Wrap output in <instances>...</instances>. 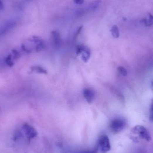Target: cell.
I'll return each mask as SVG.
<instances>
[{
  "label": "cell",
  "instance_id": "6da1fadb",
  "mask_svg": "<svg viewBox=\"0 0 153 153\" xmlns=\"http://www.w3.org/2000/svg\"><path fill=\"white\" fill-rule=\"evenodd\" d=\"M97 147L98 150H99L101 153H106L110 150V142L107 135L103 134L99 137Z\"/></svg>",
  "mask_w": 153,
  "mask_h": 153
},
{
  "label": "cell",
  "instance_id": "7a4b0ae2",
  "mask_svg": "<svg viewBox=\"0 0 153 153\" xmlns=\"http://www.w3.org/2000/svg\"><path fill=\"white\" fill-rule=\"evenodd\" d=\"M131 132L133 134L137 135L141 139H144L147 142H150L151 140V136L146 128L143 126L140 125L135 126L132 129Z\"/></svg>",
  "mask_w": 153,
  "mask_h": 153
},
{
  "label": "cell",
  "instance_id": "3957f363",
  "mask_svg": "<svg viewBox=\"0 0 153 153\" xmlns=\"http://www.w3.org/2000/svg\"><path fill=\"white\" fill-rule=\"evenodd\" d=\"M126 125V122L124 119L120 118H116L110 123V129L114 133H118L125 128Z\"/></svg>",
  "mask_w": 153,
  "mask_h": 153
},
{
  "label": "cell",
  "instance_id": "277c9868",
  "mask_svg": "<svg viewBox=\"0 0 153 153\" xmlns=\"http://www.w3.org/2000/svg\"><path fill=\"white\" fill-rule=\"evenodd\" d=\"M23 129L28 140H31L32 138H34L38 134L36 130L28 124H24Z\"/></svg>",
  "mask_w": 153,
  "mask_h": 153
},
{
  "label": "cell",
  "instance_id": "5b68a950",
  "mask_svg": "<svg viewBox=\"0 0 153 153\" xmlns=\"http://www.w3.org/2000/svg\"><path fill=\"white\" fill-rule=\"evenodd\" d=\"M16 22L14 21H11L7 22L0 27V35H3L7 32L16 26Z\"/></svg>",
  "mask_w": 153,
  "mask_h": 153
},
{
  "label": "cell",
  "instance_id": "8992f818",
  "mask_svg": "<svg viewBox=\"0 0 153 153\" xmlns=\"http://www.w3.org/2000/svg\"><path fill=\"white\" fill-rule=\"evenodd\" d=\"M52 40L55 47L56 48H59L61 44V38L59 32L56 30H53L51 32Z\"/></svg>",
  "mask_w": 153,
  "mask_h": 153
},
{
  "label": "cell",
  "instance_id": "52a82bcc",
  "mask_svg": "<svg viewBox=\"0 0 153 153\" xmlns=\"http://www.w3.org/2000/svg\"><path fill=\"white\" fill-rule=\"evenodd\" d=\"M84 96L89 104H91L95 96L94 91L91 89H85L84 90Z\"/></svg>",
  "mask_w": 153,
  "mask_h": 153
},
{
  "label": "cell",
  "instance_id": "ba28073f",
  "mask_svg": "<svg viewBox=\"0 0 153 153\" xmlns=\"http://www.w3.org/2000/svg\"><path fill=\"white\" fill-rule=\"evenodd\" d=\"M81 54L82 55V59L84 61V62H87L89 60L91 56L90 49L88 47H86V46L83 45Z\"/></svg>",
  "mask_w": 153,
  "mask_h": 153
},
{
  "label": "cell",
  "instance_id": "9c48e42d",
  "mask_svg": "<svg viewBox=\"0 0 153 153\" xmlns=\"http://www.w3.org/2000/svg\"><path fill=\"white\" fill-rule=\"evenodd\" d=\"M31 68V71L33 72L41 73V74H47V71L46 69L40 66H33Z\"/></svg>",
  "mask_w": 153,
  "mask_h": 153
},
{
  "label": "cell",
  "instance_id": "30bf717a",
  "mask_svg": "<svg viewBox=\"0 0 153 153\" xmlns=\"http://www.w3.org/2000/svg\"><path fill=\"white\" fill-rule=\"evenodd\" d=\"M148 18H144L142 22L146 27L152 26L153 23V17L150 13H148Z\"/></svg>",
  "mask_w": 153,
  "mask_h": 153
},
{
  "label": "cell",
  "instance_id": "8fae6325",
  "mask_svg": "<svg viewBox=\"0 0 153 153\" xmlns=\"http://www.w3.org/2000/svg\"><path fill=\"white\" fill-rule=\"evenodd\" d=\"M101 2V0H95L90 3L88 7V9L89 11H93L98 7L99 6Z\"/></svg>",
  "mask_w": 153,
  "mask_h": 153
},
{
  "label": "cell",
  "instance_id": "7c38bea8",
  "mask_svg": "<svg viewBox=\"0 0 153 153\" xmlns=\"http://www.w3.org/2000/svg\"><path fill=\"white\" fill-rule=\"evenodd\" d=\"M112 36L115 38H118L120 37V30L118 26L114 25L110 30Z\"/></svg>",
  "mask_w": 153,
  "mask_h": 153
},
{
  "label": "cell",
  "instance_id": "4fadbf2b",
  "mask_svg": "<svg viewBox=\"0 0 153 153\" xmlns=\"http://www.w3.org/2000/svg\"><path fill=\"white\" fill-rule=\"evenodd\" d=\"M12 56L11 54L7 56L6 59V62L7 65L10 67H12L14 65V62L13 61V59H12Z\"/></svg>",
  "mask_w": 153,
  "mask_h": 153
},
{
  "label": "cell",
  "instance_id": "5bb4252c",
  "mask_svg": "<svg viewBox=\"0 0 153 153\" xmlns=\"http://www.w3.org/2000/svg\"><path fill=\"white\" fill-rule=\"evenodd\" d=\"M117 70L119 73L123 77H126L127 75V71L125 67L123 66H119L117 68Z\"/></svg>",
  "mask_w": 153,
  "mask_h": 153
},
{
  "label": "cell",
  "instance_id": "9a60e30c",
  "mask_svg": "<svg viewBox=\"0 0 153 153\" xmlns=\"http://www.w3.org/2000/svg\"><path fill=\"white\" fill-rule=\"evenodd\" d=\"M36 51H39L42 50L45 48V44L43 41L36 44Z\"/></svg>",
  "mask_w": 153,
  "mask_h": 153
},
{
  "label": "cell",
  "instance_id": "2e32d148",
  "mask_svg": "<svg viewBox=\"0 0 153 153\" xmlns=\"http://www.w3.org/2000/svg\"><path fill=\"white\" fill-rule=\"evenodd\" d=\"M12 52V53L11 55L12 56V58H13V60L15 59H18V58L20 57L21 54H20V52L18 51L16 49L13 50Z\"/></svg>",
  "mask_w": 153,
  "mask_h": 153
},
{
  "label": "cell",
  "instance_id": "e0dca14e",
  "mask_svg": "<svg viewBox=\"0 0 153 153\" xmlns=\"http://www.w3.org/2000/svg\"><path fill=\"white\" fill-rule=\"evenodd\" d=\"M153 103H152L150 108V113H149V120L151 122L153 121Z\"/></svg>",
  "mask_w": 153,
  "mask_h": 153
},
{
  "label": "cell",
  "instance_id": "ac0fdd59",
  "mask_svg": "<svg viewBox=\"0 0 153 153\" xmlns=\"http://www.w3.org/2000/svg\"><path fill=\"white\" fill-rule=\"evenodd\" d=\"M21 136V133L20 132H17L16 133V134H15V135H14V139L15 140H17V139H18V138L19 137H20V136Z\"/></svg>",
  "mask_w": 153,
  "mask_h": 153
},
{
  "label": "cell",
  "instance_id": "d6986e66",
  "mask_svg": "<svg viewBox=\"0 0 153 153\" xmlns=\"http://www.w3.org/2000/svg\"><path fill=\"white\" fill-rule=\"evenodd\" d=\"M73 1L76 4H82L84 2V0H73Z\"/></svg>",
  "mask_w": 153,
  "mask_h": 153
},
{
  "label": "cell",
  "instance_id": "ffe728a7",
  "mask_svg": "<svg viewBox=\"0 0 153 153\" xmlns=\"http://www.w3.org/2000/svg\"><path fill=\"white\" fill-rule=\"evenodd\" d=\"M83 13L84 11L82 9H78V10L77 11L76 14H77V15L81 16V15L83 14Z\"/></svg>",
  "mask_w": 153,
  "mask_h": 153
},
{
  "label": "cell",
  "instance_id": "44dd1931",
  "mask_svg": "<svg viewBox=\"0 0 153 153\" xmlns=\"http://www.w3.org/2000/svg\"><path fill=\"white\" fill-rule=\"evenodd\" d=\"M83 27V26H81V27H79V28L77 32L76 33V37H77L79 35V33H81V31L82 30Z\"/></svg>",
  "mask_w": 153,
  "mask_h": 153
},
{
  "label": "cell",
  "instance_id": "7402d4cb",
  "mask_svg": "<svg viewBox=\"0 0 153 153\" xmlns=\"http://www.w3.org/2000/svg\"><path fill=\"white\" fill-rule=\"evenodd\" d=\"M4 9V5H3V2H2L1 0H0V11L3 10Z\"/></svg>",
  "mask_w": 153,
  "mask_h": 153
}]
</instances>
